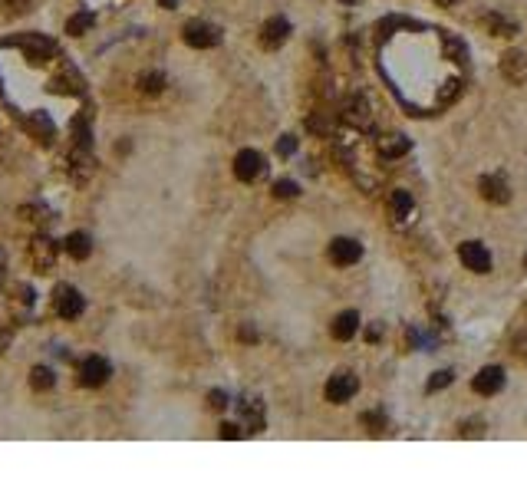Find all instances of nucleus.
<instances>
[{"instance_id": "nucleus-5", "label": "nucleus", "mask_w": 527, "mask_h": 494, "mask_svg": "<svg viewBox=\"0 0 527 494\" xmlns=\"http://www.w3.org/2000/svg\"><path fill=\"white\" fill-rule=\"evenodd\" d=\"M356 389H359V379H356L353 372H336L333 379L326 382V399L330 402H349L356 396Z\"/></svg>"}, {"instance_id": "nucleus-30", "label": "nucleus", "mask_w": 527, "mask_h": 494, "mask_svg": "<svg viewBox=\"0 0 527 494\" xmlns=\"http://www.w3.org/2000/svg\"><path fill=\"white\" fill-rule=\"evenodd\" d=\"M221 435H224V438H238L241 432H238V425H231V422H228V425H221Z\"/></svg>"}, {"instance_id": "nucleus-16", "label": "nucleus", "mask_w": 527, "mask_h": 494, "mask_svg": "<svg viewBox=\"0 0 527 494\" xmlns=\"http://www.w3.org/2000/svg\"><path fill=\"white\" fill-rule=\"evenodd\" d=\"M389 214H393L395 224H403V221L412 214V195H409V191H393V201H389Z\"/></svg>"}, {"instance_id": "nucleus-28", "label": "nucleus", "mask_w": 527, "mask_h": 494, "mask_svg": "<svg viewBox=\"0 0 527 494\" xmlns=\"http://www.w3.org/2000/svg\"><path fill=\"white\" fill-rule=\"evenodd\" d=\"M208 406H211V409H224V406H228V396H224L221 389H214L208 396Z\"/></svg>"}, {"instance_id": "nucleus-14", "label": "nucleus", "mask_w": 527, "mask_h": 494, "mask_svg": "<svg viewBox=\"0 0 527 494\" xmlns=\"http://www.w3.org/2000/svg\"><path fill=\"white\" fill-rule=\"evenodd\" d=\"M27 132H30V135H37L40 142H50V139L57 135V129H53V119H50L43 109H37V113H30V115H27Z\"/></svg>"}, {"instance_id": "nucleus-29", "label": "nucleus", "mask_w": 527, "mask_h": 494, "mask_svg": "<svg viewBox=\"0 0 527 494\" xmlns=\"http://www.w3.org/2000/svg\"><path fill=\"white\" fill-rule=\"evenodd\" d=\"M363 422H366V425H373V428H369V432H379V428H383V422H386V418L379 415V412H369V415H363Z\"/></svg>"}, {"instance_id": "nucleus-15", "label": "nucleus", "mask_w": 527, "mask_h": 494, "mask_svg": "<svg viewBox=\"0 0 527 494\" xmlns=\"http://www.w3.org/2000/svg\"><path fill=\"white\" fill-rule=\"evenodd\" d=\"M356 330H359V314L356 310H346V314H340L333 320V340H340V343L353 340Z\"/></svg>"}, {"instance_id": "nucleus-24", "label": "nucleus", "mask_w": 527, "mask_h": 494, "mask_svg": "<svg viewBox=\"0 0 527 494\" xmlns=\"http://www.w3.org/2000/svg\"><path fill=\"white\" fill-rule=\"evenodd\" d=\"M451 379H455V372H451V369H439V372H435V376L429 379V386H425V389H429V392H439V389H445Z\"/></svg>"}, {"instance_id": "nucleus-13", "label": "nucleus", "mask_w": 527, "mask_h": 494, "mask_svg": "<svg viewBox=\"0 0 527 494\" xmlns=\"http://www.w3.org/2000/svg\"><path fill=\"white\" fill-rule=\"evenodd\" d=\"M20 47H23L27 59H33V63H43L47 57H53V53H57L53 40L40 37V33H27V40H20Z\"/></svg>"}, {"instance_id": "nucleus-12", "label": "nucleus", "mask_w": 527, "mask_h": 494, "mask_svg": "<svg viewBox=\"0 0 527 494\" xmlns=\"http://www.w3.org/2000/svg\"><path fill=\"white\" fill-rule=\"evenodd\" d=\"M260 171H264V159H260V152H254V149L238 152V159H234V175H238L241 181H254Z\"/></svg>"}, {"instance_id": "nucleus-21", "label": "nucleus", "mask_w": 527, "mask_h": 494, "mask_svg": "<svg viewBox=\"0 0 527 494\" xmlns=\"http://www.w3.org/2000/svg\"><path fill=\"white\" fill-rule=\"evenodd\" d=\"M93 23H96V17H93L89 10H83V13H76V17L66 20V33H69V37H83Z\"/></svg>"}, {"instance_id": "nucleus-32", "label": "nucleus", "mask_w": 527, "mask_h": 494, "mask_svg": "<svg viewBox=\"0 0 527 494\" xmlns=\"http://www.w3.org/2000/svg\"><path fill=\"white\" fill-rule=\"evenodd\" d=\"M7 340H10L7 333H0V350H4V346H7Z\"/></svg>"}, {"instance_id": "nucleus-31", "label": "nucleus", "mask_w": 527, "mask_h": 494, "mask_svg": "<svg viewBox=\"0 0 527 494\" xmlns=\"http://www.w3.org/2000/svg\"><path fill=\"white\" fill-rule=\"evenodd\" d=\"M379 336H383V326H379V323H376V326H369V333H366V340H369V343H376V340H379Z\"/></svg>"}, {"instance_id": "nucleus-9", "label": "nucleus", "mask_w": 527, "mask_h": 494, "mask_svg": "<svg viewBox=\"0 0 527 494\" xmlns=\"http://www.w3.org/2000/svg\"><path fill=\"white\" fill-rule=\"evenodd\" d=\"M478 191H481V198H488L491 205H508L511 201V191H508L504 175H481Z\"/></svg>"}, {"instance_id": "nucleus-1", "label": "nucleus", "mask_w": 527, "mask_h": 494, "mask_svg": "<svg viewBox=\"0 0 527 494\" xmlns=\"http://www.w3.org/2000/svg\"><path fill=\"white\" fill-rule=\"evenodd\" d=\"M182 37H185V43H188V47L208 50V47H214V43L221 40V30L211 27V23H204V20H192V23H185Z\"/></svg>"}, {"instance_id": "nucleus-23", "label": "nucleus", "mask_w": 527, "mask_h": 494, "mask_svg": "<svg viewBox=\"0 0 527 494\" xmlns=\"http://www.w3.org/2000/svg\"><path fill=\"white\" fill-rule=\"evenodd\" d=\"M139 86H142V93L155 96L165 89V76L162 73H142V76H139Z\"/></svg>"}, {"instance_id": "nucleus-19", "label": "nucleus", "mask_w": 527, "mask_h": 494, "mask_svg": "<svg viewBox=\"0 0 527 494\" xmlns=\"http://www.w3.org/2000/svg\"><path fill=\"white\" fill-rule=\"evenodd\" d=\"M485 27H488L494 37H514V33H518V23H511V20L498 17V13H488V17H485Z\"/></svg>"}, {"instance_id": "nucleus-22", "label": "nucleus", "mask_w": 527, "mask_h": 494, "mask_svg": "<svg viewBox=\"0 0 527 494\" xmlns=\"http://www.w3.org/2000/svg\"><path fill=\"white\" fill-rule=\"evenodd\" d=\"M53 382H57V376L47 369V366H37V369L30 372V386L37 392H47V389H53Z\"/></svg>"}, {"instance_id": "nucleus-4", "label": "nucleus", "mask_w": 527, "mask_h": 494, "mask_svg": "<svg viewBox=\"0 0 527 494\" xmlns=\"http://www.w3.org/2000/svg\"><path fill=\"white\" fill-rule=\"evenodd\" d=\"M57 254H59V244L57 241H50L40 234L33 244H30V264L37 267L40 274H47V270H53V264H57Z\"/></svg>"}, {"instance_id": "nucleus-17", "label": "nucleus", "mask_w": 527, "mask_h": 494, "mask_svg": "<svg viewBox=\"0 0 527 494\" xmlns=\"http://www.w3.org/2000/svg\"><path fill=\"white\" fill-rule=\"evenodd\" d=\"M343 119H346V122H353L356 129H366V125H369V105H366L363 99H349V103H346Z\"/></svg>"}, {"instance_id": "nucleus-10", "label": "nucleus", "mask_w": 527, "mask_h": 494, "mask_svg": "<svg viewBox=\"0 0 527 494\" xmlns=\"http://www.w3.org/2000/svg\"><path fill=\"white\" fill-rule=\"evenodd\" d=\"M290 37V23L284 17H270L267 23H264V30H260V47L264 50H277L284 47Z\"/></svg>"}, {"instance_id": "nucleus-3", "label": "nucleus", "mask_w": 527, "mask_h": 494, "mask_svg": "<svg viewBox=\"0 0 527 494\" xmlns=\"http://www.w3.org/2000/svg\"><path fill=\"white\" fill-rule=\"evenodd\" d=\"M458 257H461V264L468 267V270H475V274H491V254H488V247L478 244V241H465L458 247Z\"/></svg>"}, {"instance_id": "nucleus-26", "label": "nucleus", "mask_w": 527, "mask_h": 494, "mask_svg": "<svg viewBox=\"0 0 527 494\" xmlns=\"http://www.w3.org/2000/svg\"><path fill=\"white\" fill-rule=\"evenodd\" d=\"M294 152H297V139H294V135H280L277 155H280V159H290Z\"/></svg>"}, {"instance_id": "nucleus-35", "label": "nucleus", "mask_w": 527, "mask_h": 494, "mask_svg": "<svg viewBox=\"0 0 527 494\" xmlns=\"http://www.w3.org/2000/svg\"><path fill=\"white\" fill-rule=\"evenodd\" d=\"M343 4H349V0H343Z\"/></svg>"}, {"instance_id": "nucleus-6", "label": "nucleus", "mask_w": 527, "mask_h": 494, "mask_svg": "<svg viewBox=\"0 0 527 494\" xmlns=\"http://www.w3.org/2000/svg\"><path fill=\"white\" fill-rule=\"evenodd\" d=\"M109 372H112V366H109L103 356H86L83 366H79V382L89 386V389H96V386H103V382L109 379Z\"/></svg>"}, {"instance_id": "nucleus-20", "label": "nucleus", "mask_w": 527, "mask_h": 494, "mask_svg": "<svg viewBox=\"0 0 527 494\" xmlns=\"http://www.w3.org/2000/svg\"><path fill=\"white\" fill-rule=\"evenodd\" d=\"M379 152L386 159H399V155L409 152V139H399V135H389V139H379Z\"/></svg>"}, {"instance_id": "nucleus-8", "label": "nucleus", "mask_w": 527, "mask_h": 494, "mask_svg": "<svg viewBox=\"0 0 527 494\" xmlns=\"http://www.w3.org/2000/svg\"><path fill=\"white\" fill-rule=\"evenodd\" d=\"M471 389L478 392V396H498V392L504 389V369H501V366H485V369L475 376Z\"/></svg>"}, {"instance_id": "nucleus-11", "label": "nucleus", "mask_w": 527, "mask_h": 494, "mask_svg": "<svg viewBox=\"0 0 527 494\" xmlns=\"http://www.w3.org/2000/svg\"><path fill=\"white\" fill-rule=\"evenodd\" d=\"M501 76L508 79V83H514V86L527 83V57L521 53V50H511V53L501 57Z\"/></svg>"}, {"instance_id": "nucleus-33", "label": "nucleus", "mask_w": 527, "mask_h": 494, "mask_svg": "<svg viewBox=\"0 0 527 494\" xmlns=\"http://www.w3.org/2000/svg\"><path fill=\"white\" fill-rule=\"evenodd\" d=\"M441 7H451V4H458V0H439Z\"/></svg>"}, {"instance_id": "nucleus-25", "label": "nucleus", "mask_w": 527, "mask_h": 494, "mask_svg": "<svg viewBox=\"0 0 527 494\" xmlns=\"http://www.w3.org/2000/svg\"><path fill=\"white\" fill-rule=\"evenodd\" d=\"M297 181H290V178H280L277 185H274V195H277V198H294V195H297Z\"/></svg>"}, {"instance_id": "nucleus-18", "label": "nucleus", "mask_w": 527, "mask_h": 494, "mask_svg": "<svg viewBox=\"0 0 527 494\" xmlns=\"http://www.w3.org/2000/svg\"><path fill=\"white\" fill-rule=\"evenodd\" d=\"M66 251H69V257H76V260H86V257L93 254V241H89V234L76 231V234H69V238H66Z\"/></svg>"}, {"instance_id": "nucleus-2", "label": "nucleus", "mask_w": 527, "mask_h": 494, "mask_svg": "<svg viewBox=\"0 0 527 494\" xmlns=\"http://www.w3.org/2000/svg\"><path fill=\"white\" fill-rule=\"evenodd\" d=\"M53 306H57V314L63 316V320H76L79 314H83V306H86V300H83V294H79L76 287H59L57 294H53Z\"/></svg>"}, {"instance_id": "nucleus-7", "label": "nucleus", "mask_w": 527, "mask_h": 494, "mask_svg": "<svg viewBox=\"0 0 527 494\" xmlns=\"http://www.w3.org/2000/svg\"><path fill=\"white\" fill-rule=\"evenodd\" d=\"M363 257V244L353 238H336L333 244H330V260H333L336 267H349L356 264Z\"/></svg>"}, {"instance_id": "nucleus-34", "label": "nucleus", "mask_w": 527, "mask_h": 494, "mask_svg": "<svg viewBox=\"0 0 527 494\" xmlns=\"http://www.w3.org/2000/svg\"><path fill=\"white\" fill-rule=\"evenodd\" d=\"M162 7H175V0H162Z\"/></svg>"}, {"instance_id": "nucleus-27", "label": "nucleus", "mask_w": 527, "mask_h": 494, "mask_svg": "<svg viewBox=\"0 0 527 494\" xmlns=\"http://www.w3.org/2000/svg\"><path fill=\"white\" fill-rule=\"evenodd\" d=\"M458 96H461V83L455 79V83H445V89H441V96H439V103L448 105L451 99H458Z\"/></svg>"}]
</instances>
